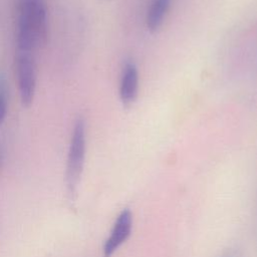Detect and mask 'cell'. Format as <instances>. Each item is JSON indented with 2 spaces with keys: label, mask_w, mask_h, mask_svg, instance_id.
I'll list each match as a JSON object with an SVG mask.
<instances>
[{
  "label": "cell",
  "mask_w": 257,
  "mask_h": 257,
  "mask_svg": "<svg viewBox=\"0 0 257 257\" xmlns=\"http://www.w3.org/2000/svg\"><path fill=\"white\" fill-rule=\"evenodd\" d=\"M47 10L43 0H20L16 49L35 52L46 43Z\"/></svg>",
  "instance_id": "obj_1"
},
{
  "label": "cell",
  "mask_w": 257,
  "mask_h": 257,
  "mask_svg": "<svg viewBox=\"0 0 257 257\" xmlns=\"http://www.w3.org/2000/svg\"><path fill=\"white\" fill-rule=\"evenodd\" d=\"M86 151V135L85 122L82 118H78L73 126L70 144L68 148L66 170H65V183L68 194L73 197L79 185Z\"/></svg>",
  "instance_id": "obj_2"
},
{
  "label": "cell",
  "mask_w": 257,
  "mask_h": 257,
  "mask_svg": "<svg viewBox=\"0 0 257 257\" xmlns=\"http://www.w3.org/2000/svg\"><path fill=\"white\" fill-rule=\"evenodd\" d=\"M15 67L18 89L23 106L31 105L36 89L35 52L16 49Z\"/></svg>",
  "instance_id": "obj_3"
},
{
  "label": "cell",
  "mask_w": 257,
  "mask_h": 257,
  "mask_svg": "<svg viewBox=\"0 0 257 257\" xmlns=\"http://www.w3.org/2000/svg\"><path fill=\"white\" fill-rule=\"evenodd\" d=\"M132 224L133 217L131 211L128 209L122 210L117 216L110 234L103 245L104 257H110L117 250V248L126 241L131 235Z\"/></svg>",
  "instance_id": "obj_4"
},
{
  "label": "cell",
  "mask_w": 257,
  "mask_h": 257,
  "mask_svg": "<svg viewBox=\"0 0 257 257\" xmlns=\"http://www.w3.org/2000/svg\"><path fill=\"white\" fill-rule=\"evenodd\" d=\"M139 88V73L134 62H127L123 67L119 85V96L124 104H131L137 97Z\"/></svg>",
  "instance_id": "obj_5"
},
{
  "label": "cell",
  "mask_w": 257,
  "mask_h": 257,
  "mask_svg": "<svg viewBox=\"0 0 257 257\" xmlns=\"http://www.w3.org/2000/svg\"><path fill=\"white\" fill-rule=\"evenodd\" d=\"M171 0H153L147 15V27L154 32L162 25L169 10Z\"/></svg>",
  "instance_id": "obj_6"
},
{
  "label": "cell",
  "mask_w": 257,
  "mask_h": 257,
  "mask_svg": "<svg viewBox=\"0 0 257 257\" xmlns=\"http://www.w3.org/2000/svg\"><path fill=\"white\" fill-rule=\"evenodd\" d=\"M8 109V100L5 82L2 76H0V125L3 123Z\"/></svg>",
  "instance_id": "obj_7"
}]
</instances>
